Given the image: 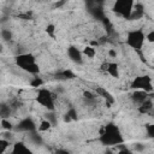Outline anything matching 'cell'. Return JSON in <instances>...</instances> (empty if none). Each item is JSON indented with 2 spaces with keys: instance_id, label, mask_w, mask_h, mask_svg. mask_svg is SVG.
Instances as JSON below:
<instances>
[{
  "instance_id": "5b68a950",
  "label": "cell",
  "mask_w": 154,
  "mask_h": 154,
  "mask_svg": "<svg viewBox=\"0 0 154 154\" xmlns=\"http://www.w3.org/2000/svg\"><path fill=\"white\" fill-rule=\"evenodd\" d=\"M36 101L48 111H54V96L48 89L41 88L37 93Z\"/></svg>"
},
{
  "instance_id": "8992f818",
  "label": "cell",
  "mask_w": 154,
  "mask_h": 154,
  "mask_svg": "<svg viewBox=\"0 0 154 154\" xmlns=\"http://www.w3.org/2000/svg\"><path fill=\"white\" fill-rule=\"evenodd\" d=\"M131 87L134 89H141V90H146V91H150L152 88V81L148 76H140L136 77L134 79V82L131 83Z\"/></svg>"
},
{
  "instance_id": "ba28073f",
  "label": "cell",
  "mask_w": 154,
  "mask_h": 154,
  "mask_svg": "<svg viewBox=\"0 0 154 154\" xmlns=\"http://www.w3.org/2000/svg\"><path fill=\"white\" fill-rule=\"evenodd\" d=\"M36 126H35V123L32 122V119L30 118H25L23 120L19 122V124L16 126V130L18 131H28V132H32L35 131Z\"/></svg>"
},
{
  "instance_id": "7a4b0ae2",
  "label": "cell",
  "mask_w": 154,
  "mask_h": 154,
  "mask_svg": "<svg viewBox=\"0 0 154 154\" xmlns=\"http://www.w3.org/2000/svg\"><path fill=\"white\" fill-rule=\"evenodd\" d=\"M100 141L107 146H116V144H119L123 142V137H122L118 128L111 124L105 128V131L101 134Z\"/></svg>"
},
{
  "instance_id": "4fadbf2b",
  "label": "cell",
  "mask_w": 154,
  "mask_h": 154,
  "mask_svg": "<svg viewBox=\"0 0 154 154\" xmlns=\"http://www.w3.org/2000/svg\"><path fill=\"white\" fill-rule=\"evenodd\" d=\"M112 77H118L119 76V69H118V65L117 64H114V63H111V64H108L107 63V70H106Z\"/></svg>"
},
{
  "instance_id": "5bb4252c",
  "label": "cell",
  "mask_w": 154,
  "mask_h": 154,
  "mask_svg": "<svg viewBox=\"0 0 154 154\" xmlns=\"http://www.w3.org/2000/svg\"><path fill=\"white\" fill-rule=\"evenodd\" d=\"M96 93H97L100 96H102V97H105L106 100H108L109 102H113V97H112V95H111L108 91H106L103 88H97V89H96Z\"/></svg>"
},
{
  "instance_id": "30bf717a",
  "label": "cell",
  "mask_w": 154,
  "mask_h": 154,
  "mask_svg": "<svg viewBox=\"0 0 154 154\" xmlns=\"http://www.w3.org/2000/svg\"><path fill=\"white\" fill-rule=\"evenodd\" d=\"M154 108V103H153V101L148 97L146 101H143L140 106H137V109L141 112V113H150V111Z\"/></svg>"
},
{
  "instance_id": "44dd1931",
  "label": "cell",
  "mask_w": 154,
  "mask_h": 154,
  "mask_svg": "<svg viewBox=\"0 0 154 154\" xmlns=\"http://www.w3.org/2000/svg\"><path fill=\"white\" fill-rule=\"evenodd\" d=\"M46 119H48V120L52 123V125H54V124L57 123V117H55V114L53 113V111H49V112L46 114Z\"/></svg>"
},
{
  "instance_id": "ac0fdd59",
  "label": "cell",
  "mask_w": 154,
  "mask_h": 154,
  "mask_svg": "<svg viewBox=\"0 0 154 154\" xmlns=\"http://www.w3.org/2000/svg\"><path fill=\"white\" fill-rule=\"evenodd\" d=\"M82 52H83V55H87L88 58H94V55H95V49L93 47H90V46L85 47Z\"/></svg>"
},
{
  "instance_id": "7c38bea8",
  "label": "cell",
  "mask_w": 154,
  "mask_h": 154,
  "mask_svg": "<svg viewBox=\"0 0 154 154\" xmlns=\"http://www.w3.org/2000/svg\"><path fill=\"white\" fill-rule=\"evenodd\" d=\"M12 153L14 154H23V153H30V149L22 142H18L16 144H13V149H12Z\"/></svg>"
},
{
  "instance_id": "8fae6325",
  "label": "cell",
  "mask_w": 154,
  "mask_h": 154,
  "mask_svg": "<svg viewBox=\"0 0 154 154\" xmlns=\"http://www.w3.org/2000/svg\"><path fill=\"white\" fill-rule=\"evenodd\" d=\"M144 14V10L142 7V5H136L134 6V10L131 12V16H130V19H140L142 18Z\"/></svg>"
},
{
  "instance_id": "3957f363",
  "label": "cell",
  "mask_w": 154,
  "mask_h": 154,
  "mask_svg": "<svg viewBox=\"0 0 154 154\" xmlns=\"http://www.w3.org/2000/svg\"><path fill=\"white\" fill-rule=\"evenodd\" d=\"M146 42V34L141 30H131L126 35V45L135 51H141Z\"/></svg>"
},
{
  "instance_id": "6da1fadb",
  "label": "cell",
  "mask_w": 154,
  "mask_h": 154,
  "mask_svg": "<svg viewBox=\"0 0 154 154\" xmlns=\"http://www.w3.org/2000/svg\"><path fill=\"white\" fill-rule=\"evenodd\" d=\"M16 64L24 71L29 72V73H37L40 71L38 65L36 63V59L34 55L29 54V53H24V54H19L16 58Z\"/></svg>"
},
{
  "instance_id": "d4e9b609",
  "label": "cell",
  "mask_w": 154,
  "mask_h": 154,
  "mask_svg": "<svg viewBox=\"0 0 154 154\" xmlns=\"http://www.w3.org/2000/svg\"><path fill=\"white\" fill-rule=\"evenodd\" d=\"M147 132H148V136L154 137V125H148L147 126Z\"/></svg>"
},
{
  "instance_id": "cb8c5ba5",
  "label": "cell",
  "mask_w": 154,
  "mask_h": 154,
  "mask_svg": "<svg viewBox=\"0 0 154 154\" xmlns=\"http://www.w3.org/2000/svg\"><path fill=\"white\" fill-rule=\"evenodd\" d=\"M134 150L135 152H143L144 150V144H142V143H135L134 144Z\"/></svg>"
},
{
  "instance_id": "52a82bcc",
  "label": "cell",
  "mask_w": 154,
  "mask_h": 154,
  "mask_svg": "<svg viewBox=\"0 0 154 154\" xmlns=\"http://www.w3.org/2000/svg\"><path fill=\"white\" fill-rule=\"evenodd\" d=\"M67 57L70 58V60H72L76 64H82L83 61V52L77 49L75 46H71L67 48Z\"/></svg>"
},
{
  "instance_id": "484cf974",
  "label": "cell",
  "mask_w": 154,
  "mask_h": 154,
  "mask_svg": "<svg viewBox=\"0 0 154 154\" xmlns=\"http://www.w3.org/2000/svg\"><path fill=\"white\" fill-rule=\"evenodd\" d=\"M109 55H111V57H113V58H116V55H117V52H116L114 49H109Z\"/></svg>"
},
{
  "instance_id": "9c48e42d",
  "label": "cell",
  "mask_w": 154,
  "mask_h": 154,
  "mask_svg": "<svg viewBox=\"0 0 154 154\" xmlns=\"http://www.w3.org/2000/svg\"><path fill=\"white\" fill-rule=\"evenodd\" d=\"M148 99V91L146 90H141V89H136L135 93L131 94V100L135 105L140 106L143 101H146Z\"/></svg>"
},
{
  "instance_id": "7402d4cb",
  "label": "cell",
  "mask_w": 154,
  "mask_h": 154,
  "mask_svg": "<svg viewBox=\"0 0 154 154\" xmlns=\"http://www.w3.org/2000/svg\"><path fill=\"white\" fill-rule=\"evenodd\" d=\"M46 31H47L48 35L53 36V35H54V31H55V26H54L53 24H48L47 28H46Z\"/></svg>"
},
{
  "instance_id": "603a6c76",
  "label": "cell",
  "mask_w": 154,
  "mask_h": 154,
  "mask_svg": "<svg viewBox=\"0 0 154 154\" xmlns=\"http://www.w3.org/2000/svg\"><path fill=\"white\" fill-rule=\"evenodd\" d=\"M146 41L154 43V30L153 31H149L148 34H146Z\"/></svg>"
},
{
  "instance_id": "2e32d148",
  "label": "cell",
  "mask_w": 154,
  "mask_h": 154,
  "mask_svg": "<svg viewBox=\"0 0 154 154\" xmlns=\"http://www.w3.org/2000/svg\"><path fill=\"white\" fill-rule=\"evenodd\" d=\"M0 34H1V38H2L4 42H8V41H11V38H12V32H11L10 30H7V29H2Z\"/></svg>"
},
{
  "instance_id": "ffe728a7",
  "label": "cell",
  "mask_w": 154,
  "mask_h": 154,
  "mask_svg": "<svg viewBox=\"0 0 154 154\" xmlns=\"http://www.w3.org/2000/svg\"><path fill=\"white\" fill-rule=\"evenodd\" d=\"M10 146V141L5 140V138H1L0 140V153H5L6 152V148Z\"/></svg>"
},
{
  "instance_id": "9a60e30c",
  "label": "cell",
  "mask_w": 154,
  "mask_h": 154,
  "mask_svg": "<svg viewBox=\"0 0 154 154\" xmlns=\"http://www.w3.org/2000/svg\"><path fill=\"white\" fill-rule=\"evenodd\" d=\"M10 113H11L10 106L2 103V105L0 106V116H1V118H8V117H10Z\"/></svg>"
},
{
  "instance_id": "e0dca14e",
  "label": "cell",
  "mask_w": 154,
  "mask_h": 154,
  "mask_svg": "<svg viewBox=\"0 0 154 154\" xmlns=\"http://www.w3.org/2000/svg\"><path fill=\"white\" fill-rule=\"evenodd\" d=\"M51 126H53L52 123H51L48 119H45V120H42L41 124L38 125V130H40V131H47V130L51 129Z\"/></svg>"
},
{
  "instance_id": "d6986e66",
  "label": "cell",
  "mask_w": 154,
  "mask_h": 154,
  "mask_svg": "<svg viewBox=\"0 0 154 154\" xmlns=\"http://www.w3.org/2000/svg\"><path fill=\"white\" fill-rule=\"evenodd\" d=\"M1 126H2V129L7 130V131H10V130L13 129V125L7 120V118H2L1 119Z\"/></svg>"
},
{
  "instance_id": "277c9868",
  "label": "cell",
  "mask_w": 154,
  "mask_h": 154,
  "mask_svg": "<svg viewBox=\"0 0 154 154\" xmlns=\"http://www.w3.org/2000/svg\"><path fill=\"white\" fill-rule=\"evenodd\" d=\"M135 6V0H116L113 5V11L125 19H130L131 12Z\"/></svg>"
}]
</instances>
